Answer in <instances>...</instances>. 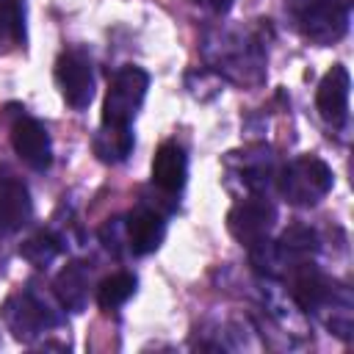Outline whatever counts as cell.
<instances>
[{"label": "cell", "mask_w": 354, "mask_h": 354, "mask_svg": "<svg viewBox=\"0 0 354 354\" xmlns=\"http://www.w3.org/2000/svg\"><path fill=\"white\" fill-rule=\"evenodd\" d=\"M196 3L205 6V8H210V11H216V14H224L232 6V0H196Z\"/></svg>", "instance_id": "obj_18"}, {"label": "cell", "mask_w": 354, "mask_h": 354, "mask_svg": "<svg viewBox=\"0 0 354 354\" xmlns=\"http://www.w3.org/2000/svg\"><path fill=\"white\" fill-rule=\"evenodd\" d=\"M166 238V221L149 210V207H136L127 216V243L133 254H149L155 252Z\"/></svg>", "instance_id": "obj_9"}, {"label": "cell", "mask_w": 354, "mask_h": 354, "mask_svg": "<svg viewBox=\"0 0 354 354\" xmlns=\"http://www.w3.org/2000/svg\"><path fill=\"white\" fill-rule=\"evenodd\" d=\"M185 177H188L185 152L177 144H160L152 158V183L166 194H177L185 185Z\"/></svg>", "instance_id": "obj_11"}, {"label": "cell", "mask_w": 354, "mask_h": 354, "mask_svg": "<svg viewBox=\"0 0 354 354\" xmlns=\"http://www.w3.org/2000/svg\"><path fill=\"white\" fill-rule=\"evenodd\" d=\"M25 39V11L19 0H0V53L22 44Z\"/></svg>", "instance_id": "obj_15"}, {"label": "cell", "mask_w": 354, "mask_h": 354, "mask_svg": "<svg viewBox=\"0 0 354 354\" xmlns=\"http://www.w3.org/2000/svg\"><path fill=\"white\" fill-rule=\"evenodd\" d=\"M293 299L304 310H315L329 299V285L313 268V263H301L293 268Z\"/></svg>", "instance_id": "obj_13"}, {"label": "cell", "mask_w": 354, "mask_h": 354, "mask_svg": "<svg viewBox=\"0 0 354 354\" xmlns=\"http://www.w3.org/2000/svg\"><path fill=\"white\" fill-rule=\"evenodd\" d=\"M55 293L58 299L69 307V310H83L86 296H88V277L83 271L80 263L66 266L58 277H55Z\"/></svg>", "instance_id": "obj_14"}, {"label": "cell", "mask_w": 354, "mask_h": 354, "mask_svg": "<svg viewBox=\"0 0 354 354\" xmlns=\"http://www.w3.org/2000/svg\"><path fill=\"white\" fill-rule=\"evenodd\" d=\"M55 80H58V88H61L66 105H72L75 111H83L91 102V97H94V75H91V64L80 53H64L58 58Z\"/></svg>", "instance_id": "obj_5"}, {"label": "cell", "mask_w": 354, "mask_h": 354, "mask_svg": "<svg viewBox=\"0 0 354 354\" xmlns=\"http://www.w3.org/2000/svg\"><path fill=\"white\" fill-rule=\"evenodd\" d=\"M28 218H30V194H28V188L19 180L3 174L0 177V235L17 232Z\"/></svg>", "instance_id": "obj_10"}, {"label": "cell", "mask_w": 354, "mask_h": 354, "mask_svg": "<svg viewBox=\"0 0 354 354\" xmlns=\"http://www.w3.org/2000/svg\"><path fill=\"white\" fill-rule=\"evenodd\" d=\"M279 194L290 202V205H315L321 202L329 188H332V169L315 158V155H301L296 160H290L282 171H279Z\"/></svg>", "instance_id": "obj_1"}, {"label": "cell", "mask_w": 354, "mask_h": 354, "mask_svg": "<svg viewBox=\"0 0 354 354\" xmlns=\"http://www.w3.org/2000/svg\"><path fill=\"white\" fill-rule=\"evenodd\" d=\"M91 147H94V155L102 163H122L133 149L130 124H108V122H102V127L97 130Z\"/></svg>", "instance_id": "obj_12"}, {"label": "cell", "mask_w": 354, "mask_h": 354, "mask_svg": "<svg viewBox=\"0 0 354 354\" xmlns=\"http://www.w3.org/2000/svg\"><path fill=\"white\" fill-rule=\"evenodd\" d=\"M348 88H351V77L348 69L343 64H335L318 83L315 91V108L321 113V119L332 127H343L346 116H348Z\"/></svg>", "instance_id": "obj_6"}, {"label": "cell", "mask_w": 354, "mask_h": 354, "mask_svg": "<svg viewBox=\"0 0 354 354\" xmlns=\"http://www.w3.org/2000/svg\"><path fill=\"white\" fill-rule=\"evenodd\" d=\"M274 221H277V207L266 196H246L235 202L232 210L227 213L230 235L243 246H254L257 241H263L271 232Z\"/></svg>", "instance_id": "obj_4"}, {"label": "cell", "mask_w": 354, "mask_h": 354, "mask_svg": "<svg viewBox=\"0 0 354 354\" xmlns=\"http://www.w3.org/2000/svg\"><path fill=\"white\" fill-rule=\"evenodd\" d=\"M11 144H14V152L36 171H44L53 160V147H50V136L44 130L41 122L30 119V116H22L14 122L11 127Z\"/></svg>", "instance_id": "obj_7"}, {"label": "cell", "mask_w": 354, "mask_h": 354, "mask_svg": "<svg viewBox=\"0 0 354 354\" xmlns=\"http://www.w3.org/2000/svg\"><path fill=\"white\" fill-rule=\"evenodd\" d=\"M6 321L19 340H30L50 326V313L33 296H14L6 304Z\"/></svg>", "instance_id": "obj_8"}, {"label": "cell", "mask_w": 354, "mask_h": 354, "mask_svg": "<svg viewBox=\"0 0 354 354\" xmlns=\"http://www.w3.org/2000/svg\"><path fill=\"white\" fill-rule=\"evenodd\" d=\"M299 28L318 44L337 41L348 28V0H293Z\"/></svg>", "instance_id": "obj_2"}, {"label": "cell", "mask_w": 354, "mask_h": 354, "mask_svg": "<svg viewBox=\"0 0 354 354\" xmlns=\"http://www.w3.org/2000/svg\"><path fill=\"white\" fill-rule=\"evenodd\" d=\"M133 293H136V277L119 271V274H111V277H105V279L100 282V288H97V301H100L102 310H116V307H122Z\"/></svg>", "instance_id": "obj_16"}, {"label": "cell", "mask_w": 354, "mask_h": 354, "mask_svg": "<svg viewBox=\"0 0 354 354\" xmlns=\"http://www.w3.org/2000/svg\"><path fill=\"white\" fill-rule=\"evenodd\" d=\"M19 254H22L28 263H33V266H47V263L58 254V246H55V241H53L50 235H36V238H30V241L19 249Z\"/></svg>", "instance_id": "obj_17"}, {"label": "cell", "mask_w": 354, "mask_h": 354, "mask_svg": "<svg viewBox=\"0 0 354 354\" xmlns=\"http://www.w3.org/2000/svg\"><path fill=\"white\" fill-rule=\"evenodd\" d=\"M149 88V75L138 66H122L105 94L102 105V122L108 124H130L133 116L138 113L144 97Z\"/></svg>", "instance_id": "obj_3"}]
</instances>
